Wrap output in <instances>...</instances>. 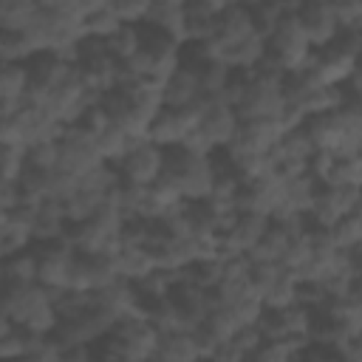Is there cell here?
Wrapping results in <instances>:
<instances>
[{"label": "cell", "instance_id": "obj_1", "mask_svg": "<svg viewBox=\"0 0 362 362\" xmlns=\"http://www.w3.org/2000/svg\"><path fill=\"white\" fill-rule=\"evenodd\" d=\"M0 311L17 328L37 334V337H54V331L59 325L57 300L40 283H25V286L6 283L0 288Z\"/></svg>", "mask_w": 362, "mask_h": 362}, {"label": "cell", "instance_id": "obj_2", "mask_svg": "<svg viewBox=\"0 0 362 362\" xmlns=\"http://www.w3.org/2000/svg\"><path fill=\"white\" fill-rule=\"evenodd\" d=\"M235 113L240 122H255V119H283L286 113V76L277 74L266 59L243 74L238 99H235Z\"/></svg>", "mask_w": 362, "mask_h": 362}, {"label": "cell", "instance_id": "obj_3", "mask_svg": "<svg viewBox=\"0 0 362 362\" xmlns=\"http://www.w3.org/2000/svg\"><path fill=\"white\" fill-rule=\"evenodd\" d=\"M308 141L314 144L317 153H331V156H359L362 144V110L356 102L339 105L328 113L311 116L303 124Z\"/></svg>", "mask_w": 362, "mask_h": 362}, {"label": "cell", "instance_id": "obj_4", "mask_svg": "<svg viewBox=\"0 0 362 362\" xmlns=\"http://www.w3.org/2000/svg\"><path fill=\"white\" fill-rule=\"evenodd\" d=\"M161 178L173 184L187 204H201L212 195V187L218 178V161L215 156H195L184 147H173V150H164Z\"/></svg>", "mask_w": 362, "mask_h": 362}, {"label": "cell", "instance_id": "obj_5", "mask_svg": "<svg viewBox=\"0 0 362 362\" xmlns=\"http://www.w3.org/2000/svg\"><path fill=\"white\" fill-rule=\"evenodd\" d=\"M124 226H127V218L122 215V209H119L116 201L110 198L93 218L68 226V235H65V238H68V243H71L79 255H88V257L110 255V257H113L116 249L122 246Z\"/></svg>", "mask_w": 362, "mask_h": 362}, {"label": "cell", "instance_id": "obj_6", "mask_svg": "<svg viewBox=\"0 0 362 362\" xmlns=\"http://www.w3.org/2000/svg\"><path fill=\"white\" fill-rule=\"evenodd\" d=\"M294 6L297 3L286 6V14L274 25V31L266 37V62L283 76H291V74L303 71L314 57V48L305 40V34H303V28L294 17Z\"/></svg>", "mask_w": 362, "mask_h": 362}, {"label": "cell", "instance_id": "obj_7", "mask_svg": "<svg viewBox=\"0 0 362 362\" xmlns=\"http://www.w3.org/2000/svg\"><path fill=\"white\" fill-rule=\"evenodd\" d=\"M181 65V45H175L170 37L141 25V48L130 62L122 65V82L124 79H147V82H164L175 68Z\"/></svg>", "mask_w": 362, "mask_h": 362}, {"label": "cell", "instance_id": "obj_8", "mask_svg": "<svg viewBox=\"0 0 362 362\" xmlns=\"http://www.w3.org/2000/svg\"><path fill=\"white\" fill-rule=\"evenodd\" d=\"M37 255V283L42 288H48L51 294H62L71 288V277H74V266L79 252L65 240L57 243H40L34 246Z\"/></svg>", "mask_w": 362, "mask_h": 362}, {"label": "cell", "instance_id": "obj_9", "mask_svg": "<svg viewBox=\"0 0 362 362\" xmlns=\"http://www.w3.org/2000/svg\"><path fill=\"white\" fill-rule=\"evenodd\" d=\"M249 277L263 308H286L297 303L300 280L280 263H249Z\"/></svg>", "mask_w": 362, "mask_h": 362}, {"label": "cell", "instance_id": "obj_10", "mask_svg": "<svg viewBox=\"0 0 362 362\" xmlns=\"http://www.w3.org/2000/svg\"><path fill=\"white\" fill-rule=\"evenodd\" d=\"M57 150H59V161H57V170L65 173V175H74V178H85L90 175L96 167H102L105 161L99 158V150H96V141L90 133H85L82 127L71 124L62 130V136L57 139Z\"/></svg>", "mask_w": 362, "mask_h": 362}, {"label": "cell", "instance_id": "obj_11", "mask_svg": "<svg viewBox=\"0 0 362 362\" xmlns=\"http://www.w3.org/2000/svg\"><path fill=\"white\" fill-rule=\"evenodd\" d=\"M119 184L127 187H153L164 173V150L153 141H133V147L124 153L119 164H113Z\"/></svg>", "mask_w": 362, "mask_h": 362}, {"label": "cell", "instance_id": "obj_12", "mask_svg": "<svg viewBox=\"0 0 362 362\" xmlns=\"http://www.w3.org/2000/svg\"><path fill=\"white\" fill-rule=\"evenodd\" d=\"M359 189L351 187H320L317 198L305 215V223L311 229H331L334 223H339L342 218H348L351 212H359Z\"/></svg>", "mask_w": 362, "mask_h": 362}, {"label": "cell", "instance_id": "obj_13", "mask_svg": "<svg viewBox=\"0 0 362 362\" xmlns=\"http://www.w3.org/2000/svg\"><path fill=\"white\" fill-rule=\"evenodd\" d=\"M283 136H286V127L277 119L240 122L235 130V139L221 153H226V156H272Z\"/></svg>", "mask_w": 362, "mask_h": 362}, {"label": "cell", "instance_id": "obj_14", "mask_svg": "<svg viewBox=\"0 0 362 362\" xmlns=\"http://www.w3.org/2000/svg\"><path fill=\"white\" fill-rule=\"evenodd\" d=\"M198 105L195 107H161V113L153 119L147 141H153L161 150L181 147L195 130H198Z\"/></svg>", "mask_w": 362, "mask_h": 362}, {"label": "cell", "instance_id": "obj_15", "mask_svg": "<svg viewBox=\"0 0 362 362\" xmlns=\"http://www.w3.org/2000/svg\"><path fill=\"white\" fill-rule=\"evenodd\" d=\"M198 113H201L198 130L209 139V144L215 147V153L226 150L229 141L235 139L238 124H240L235 107H232L226 99H221V96H204V99L198 102Z\"/></svg>", "mask_w": 362, "mask_h": 362}, {"label": "cell", "instance_id": "obj_16", "mask_svg": "<svg viewBox=\"0 0 362 362\" xmlns=\"http://www.w3.org/2000/svg\"><path fill=\"white\" fill-rule=\"evenodd\" d=\"M269 229V218L255 212H238L232 223L218 235L221 238V257H249V252L260 243V238Z\"/></svg>", "mask_w": 362, "mask_h": 362}, {"label": "cell", "instance_id": "obj_17", "mask_svg": "<svg viewBox=\"0 0 362 362\" xmlns=\"http://www.w3.org/2000/svg\"><path fill=\"white\" fill-rule=\"evenodd\" d=\"M294 17L305 34V40L311 42L314 51L331 45L342 31H339V23L334 17V8L331 3H297L294 6Z\"/></svg>", "mask_w": 362, "mask_h": 362}, {"label": "cell", "instance_id": "obj_18", "mask_svg": "<svg viewBox=\"0 0 362 362\" xmlns=\"http://www.w3.org/2000/svg\"><path fill=\"white\" fill-rule=\"evenodd\" d=\"M314 153H317V150H314V144L308 141V136H305L303 127L288 130V133L277 141V147H274V153H272L274 173L283 175V178L305 175V173H308V164H311V158H314Z\"/></svg>", "mask_w": 362, "mask_h": 362}, {"label": "cell", "instance_id": "obj_19", "mask_svg": "<svg viewBox=\"0 0 362 362\" xmlns=\"http://www.w3.org/2000/svg\"><path fill=\"white\" fill-rule=\"evenodd\" d=\"M147 28L170 37L175 45H187V3L181 0H150V11L144 20Z\"/></svg>", "mask_w": 362, "mask_h": 362}, {"label": "cell", "instance_id": "obj_20", "mask_svg": "<svg viewBox=\"0 0 362 362\" xmlns=\"http://www.w3.org/2000/svg\"><path fill=\"white\" fill-rule=\"evenodd\" d=\"M161 99L164 107H195L204 99L201 79L189 65H178L164 82H161Z\"/></svg>", "mask_w": 362, "mask_h": 362}, {"label": "cell", "instance_id": "obj_21", "mask_svg": "<svg viewBox=\"0 0 362 362\" xmlns=\"http://www.w3.org/2000/svg\"><path fill=\"white\" fill-rule=\"evenodd\" d=\"M113 263H116L119 280L133 283V286L147 280L150 274H156V260H153L150 249L144 243H136V240H127V238H122V246L116 249Z\"/></svg>", "mask_w": 362, "mask_h": 362}, {"label": "cell", "instance_id": "obj_22", "mask_svg": "<svg viewBox=\"0 0 362 362\" xmlns=\"http://www.w3.org/2000/svg\"><path fill=\"white\" fill-rule=\"evenodd\" d=\"M153 362H204V356L192 331H170V334H158Z\"/></svg>", "mask_w": 362, "mask_h": 362}, {"label": "cell", "instance_id": "obj_23", "mask_svg": "<svg viewBox=\"0 0 362 362\" xmlns=\"http://www.w3.org/2000/svg\"><path fill=\"white\" fill-rule=\"evenodd\" d=\"M28 93V65H14L3 62L0 65V107L3 113H14L25 105Z\"/></svg>", "mask_w": 362, "mask_h": 362}, {"label": "cell", "instance_id": "obj_24", "mask_svg": "<svg viewBox=\"0 0 362 362\" xmlns=\"http://www.w3.org/2000/svg\"><path fill=\"white\" fill-rule=\"evenodd\" d=\"M40 11L34 0H0V34H25Z\"/></svg>", "mask_w": 362, "mask_h": 362}, {"label": "cell", "instance_id": "obj_25", "mask_svg": "<svg viewBox=\"0 0 362 362\" xmlns=\"http://www.w3.org/2000/svg\"><path fill=\"white\" fill-rule=\"evenodd\" d=\"M93 141H96L99 158H102L105 164H110V167H113V164H119V161L124 158V153L133 147V141H136V139H130L122 127H116V124L110 122L102 133H96V136H93Z\"/></svg>", "mask_w": 362, "mask_h": 362}, {"label": "cell", "instance_id": "obj_26", "mask_svg": "<svg viewBox=\"0 0 362 362\" xmlns=\"http://www.w3.org/2000/svg\"><path fill=\"white\" fill-rule=\"evenodd\" d=\"M105 42V51L119 62V65H124V62H130L133 57H136V51L141 48V25H119L107 40H102Z\"/></svg>", "mask_w": 362, "mask_h": 362}, {"label": "cell", "instance_id": "obj_27", "mask_svg": "<svg viewBox=\"0 0 362 362\" xmlns=\"http://www.w3.org/2000/svg\"><path fill=\"white\" fill-rule=\"evenodd\" d=\"M6 283H11V286L37 283V255H34V246L3 260V286Z\"/></svg>", "mask_w": 362, "mask_h": 362}, {"label": "cell", "instance_id": "obj_28", "mask_svg": "<svg viewBox=\"0 0 362 362\" xmlns=\"http://www.w3.org/2000/svg\"><path fill=\"white\" fill-rule=\"evenodd\" d=\"M325 235L339 252H359V246H362V212H351L348 218H342L339 223L325 229Z\"/></svg>", "mask_w": 362, "mask_h": 362}, {"label": "cell", "instance_id": "obj_29", "mask_svg": "<svg viewBox=\"0 0 362 362\" xmlns=\"http://www.w3.org/2000/svg\"><path fill=\"white\" fill-rule=\"evenodd\" d=\"M303 348L305 345H294V342H260L246 362H297Z\"/></svg>", "mask_w": 362, "mask_h": 362}, {"label": "cell", "instance_id": "obj_30", "mask_svg": "<svg viewBox=\"0 0 362 362\" xmlns=\"http://www.w3.org/2000/svg\"><path fill=\"white\" fill-rule=\"evenodd\" d=\"M286 6H288V3H252V6H249L252 23H255V28H257V34H260L263 40L274 31V25L280 23V17L286 14Z\"/></svg>", "mask_w": 362, "mask_h": 362}, {"label": "cell", "instance_id": "obj_31", "mask_svg": "<svg viewBox=\"0 0 362 362\" xmlns=\"http://www.w3.org/2000/svg\"><path fill=\"white\" fill-rule=\"evenodd\" d=\"M57 161H59L57 141H42V144H34L25 150V170L57 173Z\"/></svg>", "mask_w": 362, "mask_h": 362}, {"label": "cell", "instance_id": "obj_32", "mask_svg": "<svg viewBox=\"0 0 362 362\" xmlns=\"http://www.w3.org/2000/svg\"><path fill=\"white\" fill-rule=\"evenodd\" d=\"M23 173H25V150L11 147V144H0V181L17 184Z\"/></svg>", "mask_w": 362, "mask_h": 362}, {"label": "cell", "instance_id": "obj_33", "mask_svg": "<svg viewBox=\"0 0 362 362\" xmlns=\"http://www.w3.org/2000/svg\"><path fill=\"white\" fill-rule=\"evenodd\" d=\"M107 6L122 25H144L150 11V0H113Z\"/></svg>", "mask_w": 362, "mask_h": 362}, {"label": "cell", "instance_id": "obj_34", "mask_svg": "<svg viewBox=\"0 0 362 362\" xmlns=\"http://www.w3.org/2000/svg\"><path fill=\"white\" fill-rule=\"evenodd\" d=\"M339 31H362V3L359 0H331Z\"/></svg>", "mask_w": 362, "mask_h": 362}, {"label": "cell", "instance_id": "obj_35", "mask_svg": "<svg viewBox=\"0 0 362 362\" xmlns=\"http://www.w3.org/2000/svg\"><path fill=\"white\" fill-rule=\"evenodd\" d=\"M20 206V192H17V184H6L0 181V212H11Z\"/></svg>", "mask_w": 362, "mask_h": 362}, {"label": "cell", "instance_id": "obj_36", "mask_svg": "<svg viewBox=\"0 0 362 362\" xmlns=\"http://www.w3.org/2000/svg\"><path fill=\"white\" fill-rule=\"evenodd\" d=\"M90 362H99V359H93V356H90Z\"/></svg>", "mask_w": 362, "mask_h": 362}]
</instances>
